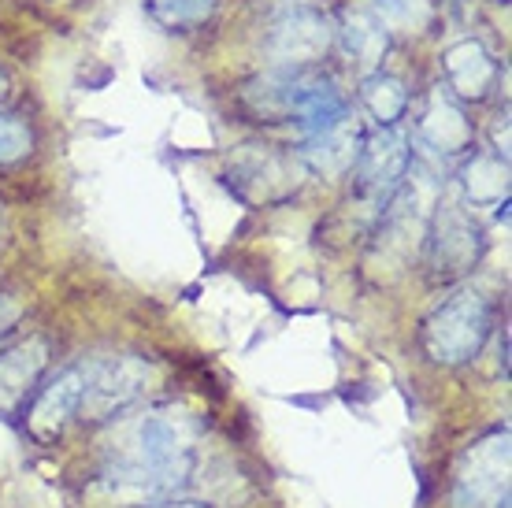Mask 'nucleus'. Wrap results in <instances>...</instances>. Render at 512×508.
<instances>
[{"instance_id": "1", "label": "nucleus", "mask_w": 512, "mask_h": 508, "mask_svg": "<svg viewBox=\"0 0 512 508\" xmlns=\"http://www.w3.org/2000/svg\"><path fill=\"white\" fill-rule=\"evenodd\" d=\"M193 442H197V423L186 412L175 408H153L130 427V445L116 449L108 464L134 468L145 475H156L179 490L190 479L193 468Z\"/></svg>"}, {"instance_id": "2", "label": "nucleus", "mask_w": 512, "mask_h": 508, "mask_svg": "<svg viewBox=\"0 0 512 508\" xmlns=\"http://www.w3.org/2000/svg\"><path fill=\"white\" fill-rule=\"evenodd\" d=\"M490 334V305L483 293L461 290L446 305L435 308V316L423 327V345L438 364H464L479 356Z\"/></svg>"}, {"instance_id": "3", "label": "nucleus", "mask_w": 512, "mask_h": 508, "mask_svg": "<svg viewBox=\"0 0 512 508\" xmlns=\"http://www.w3.org/2000/svg\"><path fill=\"white\" fill-rule=\"evenodd\" d=\"M256 108L264 115H297L312 130L331 127L346 115V101L334 89L331 78L320 75H279L268 78L264 86H256Z\"/></svg>"}, {"instance_id": "4", "label": "nucleus", "mask_w": 512, "mask_h": 508, "mask_svg": "<svg viewBox=\"0 0 512 508\" xmlns=\"http://www.w3.org/2000/svg\"><path fill=\"white\" fill-rule=\"evenodd\" d=\"M145 382H149V364L138 356L86 360V390H82L75 416L90 423L112 420L145 394Z\"/></svg>"}, {"instance_id": "5", "label": "nucleus", "mask_w": 512, "mask_h": 508, "mask_svg": "<svg viewBox=\"0 0 512 508\" xmlns=\"http://www.w3.org/2000/svg\"><path fill=\"white\" fill-rule=\"evenodd\" d=\"M505 471H509V434L498 431L475 442L461 460L453 501L457 508H494L505 501Z\"/></svg>"}, {"instance_id": "6", "label": "nucleus", "mask_w": 512, "mask_h": 508, "mask_svg": "<svg viewBox=\"0 0 512 508\" xmlns=\"http://www.w3.org/2000/svg\"><path fill=\"white\" fill-rule=\"evenodd\" d=\"M82 390H86V364H71V368L56 371V379L45 382L26 408V434L38 445L56 442L78 412Z\"/></svg>"}, {"instance_id": "7", "label": "nucleus", "mask_w": 512, "mask_h": 508, "mask_svg": "<svg viewBox=\"0 0 512 508\" xmlns=\"http://www.w3.org/2000/svg\"><path fill=\"white\" fill-rule=\"evenodd\" d=\"M49 338L30 334L19 345L0 353V416L15 420L26 408V397L38 390L41 375L49 368Z\"/></svg>"}, {"instance_id": "8", "label": "nucleus", "mask_w": 512, "mask_h": 508, "mask_svg": "<svg viewBox=\"0 0 512 508\" xmlns=\"http://www.w3.org/2000/svg\"><path fill=\"white\" fill-rule=\"evenodd\" d=\"M409 141L394 127H379L372 138L360 145V186L372 193L375 201H386L401 186V178L409 171Z\"/></svg>"}, {"instance_id": "9", "label": "nucleus", "mask_w": 512, "mask_h": 508, "mask_svg": "<svg viewBox=\"0 0 512 508\" xmlns=\"http://www.w3.org/2000/svg\"><path fill=\"white\" fill-rule=\"evenodd\" d=\"M327 49H331V26L320 12L308 8L286 12L268 34V52L282 64H312Z\"/></svg>"}, {"instance_id": "10", "label": "nucleus", "mask_w": 512, "mask_h": 508, "mask_svg": "<svg viewBox=\"0 0 512 508\" xmlns=\"http://www.w3.org/2000/svg\"><path fill=\"white\" fill-rule=\"evenodd\" d=\"M479 230L472 227V219L464 216L457 204H446L438 212L435 234H431V264L442 275H461L475 264L479 256Z\"/></svg>"}, {"instance_id": "11", "label": "nucleus", "mask_w": 512, "mask_h": 508, "mask_svg": "<svg viewBox=\"0 0 512 508\" xmlns=\"http://www.w3.org/2000/svg\"><path fill=\"white\" fill-rule=\"evenodd\" d=\"M234 178L249 197L256 201H275L282 193H290L297 186V175L290 160H282L275 153H264V149H253V153H242L238 164H234Z\"/></svg>"}, {"instance_id": "12", "label": "nucleus", "mask_w": 512, "mask_h": 508, "mask_svg": "<svg viewBox=\"0 0 512 508\" xmlns=\"http://www.w3.org/2000/svg\"><path fill=\"white\" fill-rule=\"evenodd\" d=\"M357 156H360V127L349 115H342L331 127L312 130V138L305 145V160L316 171H323V175L346 171V167L357 164Z\"/></svg>"}, {"instance_id": "13", "label": "nucleus", "mask_w": 512, "mask_h": 508, "mask_svg": "<svg viewBox=\"0 0 512 508\" xmlns=\"http://www.w3.org/2000/svg\"><path fill=\"white\" fill-rule=\"evenodd\" d=\"M446 78L449 86L457 89L461 97H487V89L494 86L498 78V67L490 60V52L479 45V41H461L446 52Z\"/></svg>"}, {"instance_id": "14", "label": "nucleus", "mask_w": 512, "mask_h": 508, "mask_svg": "<svg viewBox=\"0 0 512 508\" xmlns=\"http://www.w3.org/2000/svg\"><path fill=\"white\" fill-rule=\"evenodd\" d=\"M420 130H423V138H427V145L446 156L464 153V149L472 145V123H468L461 108L453 101H446V97H435V104L423 115Z\"/></svg>"}, {"instance_id": "15", "label": "nucleus", "mask_w": 512, "mask_h": 508, "mask_svg": "<svg viewBox=\"0 0 512 508\" xmlns=\"http://www.w3.org/2000/svg\"><path fill=\"white\" fill-rule=\"evenodd\" d=\"M342 41H346V52L364 71H375V64H379V56L386 49V30L375 15L349 12L346 23H342Z\"/></svg>"}, {"instance_id": "16", "label": "nucleus", "mask_w": 512, "mask_h": 508, "mask_svg": "<svg viewBox=\"0 0 512 508\" xmlns=\"http://www.w3.org/2000/svg\"><path fill=\"white\" fill-rule=\"evenodd\" d=\"M464 190L472 197V204H494L505 197L509 178H505V164L494 156H475L472 164L464 167Z\"/></svg>"}, {"instance_id": "17", "label": "nucleus", "mask_w": 512, "mask_h": 508, "mask_svg": "<svg viewBox=\"0 0 512 508\" xmlns=\"http://www.w3.org/2000/svg\"><path fill=\"white\" fill-rule=\"evenodd\" d=\"M364 104H368V112L379 119V127H394V119L405 112V104H409V93L405 86L390 75H372L364 82Z\"/></svg>"}, {"instance_id": "18", "label": "nucleus", "mask_w": 512, "mask_h": 508, "mask_svg": "<svg viewBox=\"0 0 512 508\" xmlns=\"http://www.w3.org/2000/svg\"><path fill=\"white\" fill-rule=\"evenodd\" d=\"M216 0H145V12L167 30H190L212 15Z\"/></svg>"}, {"instance_id": "19", "label": "nucleus", "mask_w": 512, "mask_h": 508, "mask_svg": "<svg viewBox=\"0 0 512 508\" xmlns=\"http://www.w3.org/2000/svg\"><path fill=\"white\" fill-rule=\"evenodd\" d=\"M372 15L390 30H423L431 19V0H372Z\"/></svg>"}, {"instance_id": "20", "label": "nucleus", "mask_w": 512, "mask_h": 508, "mask_svg": "<svg viewBox=\"0 0 512 508\" xmlns=\"http://www.w3.org/2000/svg\"><path fill=\"white\" fill-rule=\"evenodd\" d=\"M30 149H34L30 127H26L19 115L0 112V164H15V160L30 156Z\"/></svg>"}, {"instance_id": "21", "label": "nucleus", "mask_w": 512, "mask_h": 508, "mask_svg": "<svg viewBox=\"0 0 512 508\" xmlns=\"http://www.w3.org/2000/svg\"><path fill=\"white\" fill-rule=\"evenodd\" d=\"M19 316H23V305L15 301V297H4L0 293V334H8L19 323Z\"/></svg>"}, {"instance_id": "22", "label": "nucleus", "mask_w": 512, "mask_h": 508, "mask_svg": "<svg viewBox=\"0 0 512 508\" xmlns=\"http://www.w3.org/2000/svg\"><path fill=\"white\" fill-rule=\"evenodd\" d=\"M160 508H208V505H197V501H179V505H160Z\"/></svg>"}, {"instance_id": "23", "label": "nucleus", "mask_w": 512, "mask_h": 508, "mask_svg": "<svg viewBox=\"0 0 512 508\" xmlns=\"http://www.w3.org/2000/svg\"><path fill=\"white\" fill-rule=\"evenodd\" d=\"M0 93H4V75H0Z\"/></svg>"}]
</instances>
